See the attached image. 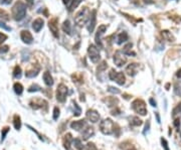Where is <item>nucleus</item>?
Masks as SVG:
<instances>
[{
    "label": "nucleus",
    "mask_w": 181,
    "mask_h": 150,
    "mask_svg": "<svg viewBox=\"0 0 181 150\" xmlns=\"http://www.w3.org/2000/svg\"><path fill=\"white\" fill-rule=\"evenodd\" d=\"M97 11L93 10L90 14L89 18V24H88V30L89 32H93L95 29V26H96V20H97Z\"/></svg>",
    "instance_id": "obj_10"
},
{
    "label": "nucleus",
    "mask_w": 181,
    "mask_h": 150,
    "mask_svg": "<svg viewBox=\"0 0 181 150\" xmlns=\"http://www.w3.org/2000/svg\"><path fill=\"white\" fill-rule=\"evenodd\" d=\"M131 150H135V149H131Z\"/></svg>",
    "instance_id": "obj_52"
},
{
    "label": "nucleus",
    "mask_w": 181,
    "mask_h": 150,
    "mask_svg": "<svg viewBox=\"0 0 181 150\" xmlns=\"http://www.w3.org/2000/svg\"><path fill=\"white\" fill-rule=\"evenodd\" d=\"M86 150H97V147L94 143H88L86 146Z\"/></svg>",
    "instance_id": "obj_37"
},
{
    "label": "nucleus",
    "mask_w": 181,
    "mask_h": 150,
    "mask_svg": "<svg viewBox=\"0 0 181 150\" xmlns=\"http://www.w3.org/2000/svg\"><path fill=\"white\" fill-rule=\"evenodd\" d=\"M108 91H109V92L113 93V94H119V93H120V91L118 90L117 88H114V87H109Z\"/></svg>",
    "instance_id": "obj_41"
},
{
    "label": "nucleus",
    "mask_w": 181,
    "mask_h": 150,
    "mask_svg": "<svg viewBox=\"0 0 181 150\" xmlns=\"http://www.w3.org/2000/svg\"><path fill=\"white\" fill-rule=\"evenodd\" d=\"M174 93L177 96H181V82H176V83H175Z\"/></svg>",
    "instance_id": "obj_31"
},
{
    "label": "nucleus",
    "mask_w": 181,
    "mask_h": 150,
    "mask_svg": "<svg viewBox=\"0 0 181 150\" xmlns=\"http://www.w3.org/2000/svg\"><path fill=\"white\" fill-rule=\"evenodd\" d=\"M95 135V130L93 127H87V129H85L82 134V137H83V140H88L89 138L93 137Z\"/></svg>",
    "instance_id": "obj_17"
},
{
    "label": "nucleus",
    "mask_w": 181,
    "mask_h": 150,
    "mask_svg": "<svg viewBox=\"0 0 181 150\" xmlns=\"http://www.w3.org/2000/svg\"><path fill=\"white\" fill-rule=\"evenodd\" d=\"M43 81H44L45 85L48 87H51L53 85V79L49 72H45V73L43 74Z\"/></svg>",
    "instance_id": "obj_19"
},
{
    "label": "nucleus",
    "mask_w": 181,
    "mask_h": 150,
    "mask_svg": "<svg viewBox=\"0 0 181 150\" xmlns=\"http://www.w3.org/2000/svg\"><path fill=\"white\" fill-rule=\"evenodd\" d=\"M68 87L64 84H60L58 87V90H56V99L60 103H64L66 100V96H68Z\"/></svg>",
    "instance_id": "obj_6"
},
{
    "label": "nucleus",
    "mask_w": 181,
    "mask_h": 150,
    "mask_svg": "<svg viewBox=\"0 0 181 150\" xmlns=\"http://www.w3.org/2000/svg\"><path fill=\"white\" fill-rule=\"evenodd\" d=\"M13 89H14V92L16 93L17 95H21L22 92H23V87H22V85L19 84V83H15L14 86H13Z\"/></svg>",
    "instance_id": "obj_26"
},
{
    "label": "nucleus",
    "mask_w": 181,
    "mask_h": 150,
    "mask_svg": "<svg viewBox=\"0 0 181 150\" xmlns=\"http://www.w3.org/2000/svg\"><path fill=\"white\" fill-rule=\"evenodd\" d=\"M60 117V109L58 107H54L53 109V120H58Z\"/></svg>",
    "instance_id": "obj_33"
},
{
    "label": "nucleus",
    "mask_w": 181,
    "mask_h": 150,
    "mask_svg": "<svg viewBox=\"0 0 181 150\" xmlns=\"http://www.w3.org/2000/svg\"><path fill=\"white\" fill-rule=\"evenodd\" d=\"M6 39H7V35H4V33H0V44L4 42Z\"/></svg>",
    "instance_id": "obj_42"
},
{
    "label": "nucleus",
    "mask_w": 181,
    "mask_h": 150,
    "mask_svg": "<svg viewBox=\"0 0 181 150\" xmlns=\"http://www.w3.org/2000/svg\"><path fill=\"white\" fill-rule=\"evenodd\" d=\"M13 124H14V128L16 129V130H20V128H21V121H20L19 116H17V115L14 116Z\"/></svg>",
    "instance_id": "obj_24"
},
{
    "label": "nucleus",
    "mask_w": 181,
    "mask_h": 150,
    "mask_svg": "<svg viewBox=\"0 0 181 150\" xmlns=\"http://www.w3.org/2000/svg\"><path fill=\"white\" fill-rule=\"evenodd\" d=\"M156 117H157V122L158 123H160L161 121H160V117H159V114L158 113H156Z\"/></svg>",
    "instance_id": "obj_50"
},
{
    "label": "nucleus",
    "mask_w": 181,
    "mask_h": 150,
    "mask_svg": "<svg viewBox=\"0 0 181 150\" xmlns=\"http://www.w3.org/2000/svg\"><path fill=\"white\" fill-rule=\"evenodd\" d=\"M20 37H21V40L24 43H27V44H30L33 41V37L28 30H22L21 33H20Z\"/></svg>",
    "instance_id": "obj_15"
},
{
    "label": "nucleus",
    "mask_w": 181,
    "mask_h": 150,
    "mask_svg": "<svg viewBox=\"0 0 181 150\" xmlns=\"http://www.w3.org/2000/svg\"><path fill=\"white\" fill-rule=\"evenodd\" d=\"M0 27L3 28V29H5V30H7V31H11V27L7 26L6 24L4 23V22H1V21H0Z\"/></svg>",
    "instance_id": "obj_40"
},
{
    "label": "nucleus",
    "mask_w": 181,
    "mask_h": 150,
    "mask_svg": "<svg viewBox=\"0 0 181 150\" xmlns=\"http://www.w3.org/2000/svg\"><path fill=\"white\" fill-rule=\"evenodd\" d=\"M138 72V64H130L126 68V73L131 77H134Z\"/></svg>",
    "instance_id": "obj_16"
},
{
    "label": "nucleus",
    "mask_w": 181,
    "mask_h": 150,
    "mask_svg": "<svg viewBox=\"0 0 181 150\" xmlns=\"http://www.w3.org/2000/svg\"><path fill=\"white\" fill-rule=\"evenodd\" d=\"M181 113V103L179 104L178 106H177L176 108H175L174 110H173V114H172V116L173 117H175V116L177 115V114H180Z\"/></svg>",
    "instance_id": "obj_35"
},
{
    "label": "nucleus",
    "mask_w": 181,
    "mask_h": 150,
    "mask_svg": "<svg viewBox=\"0 0 181 150\" xmlns=\"http://www.w3.org/2000/svg\"><path fill=\"white\" fill-rule=\"evenodd\" d=\"M145 2H146V3H150V2H152V1H151V0H145Z\"/></svg>",
    "instance_id": "obj_51"
},
{
    "label": "nucleus",
    "mask_w": 181,
    "mask_h": 150,
    "mask_svg": "<svg viewBox=\"0 0 181 150\" xmlns=\"http://www.w3.org/2000/svg\"><path fill=\"white\" fill-rule=\"evenodd\" d=\"M49 29H50L51 33L56 37H58V19L56 18H53L50 21L48 22Z\"/></svg>",
    "instance_id": "obj_13"
},
{
    "label": "nucleus",
    "mask_w": 181,
    "mask_h": 150,
    "mask_svg": "<svg viewBox=\"0 0 181 150\" xmlns=\"http://www.w3.org/2000/svg\"><path fill=\"white\" fill-rule=\"evenodd\" d=\"M107 28H108V26L105 25V24H102V25L99 26L98 30H97V33H96V43H97V45H98V46H100V47H103L102 40H101V37H102V35L105 33V31L107 30Z\"/></svg>",
    "instance_id": "obj_9"
},
{
    "label": "nucleus",
    "mask_w": 181,
    "mask_h": 150,
    "mask_svg": "<svg viewBox=\"0 0 181 150\" xmlns=\"http://www.w3.org/2000/svg\"><path fill=\"white\" fill-rule=\"evenodd\" d=\"M12 2V0H0V3L3 5H9Z\"/></svg>",
    "instance_id": "obj_44"
},
{
    "label": "nucleus",
    "mask_w": 181,
    "mask_h": 150,
    "mask_svg": "<svg viewBox=\"0 0 181 150\" xmlns=\"http://www.w3.org/2000/svg\"><path fill=\"white\" fill-rule=\"evenodd\" d=\"M100 129L105 135H111L115 131V124L111 119H105L100 123Z\"/></svg>",
    "instance_id": "obj_3"
},
{
    "label": "nucleus",
    "mask_w": 181,
    "mask_h": 150,
    "mask_svg": "<svg viewBox=\"0 0 181 150\" xmlns=\"http://www.w3.org/2000/svg\"><path fill=\"white\" fill-rule=\"evenodd\" d=\"M62 30H64L66 33L70 35L72 33V24H70V20H66L62 24Z\"/></svg>",
    "instance_id": "obj_20"
},
{
    "label": "nucleus",
    "mask_w": 181,
    "mask_h": 150,
    "mask_svg": "<svg viewBox=\"0 0 181 150\" xmlns=\"http://www.w3.org/2000/svg\"><path fill=\"white\" fill-rule=\"evenodd\" d=\"M176 76H177V77L179 78V79H181V69L179 70V71H178V72H177V73H176Z\"/></svg>",
    "instance_id": "obj_49"
},
{
    "label": "nucleus",
    "mask_w": 181,
    "mask_h": 150,
    "mask_svg": "<svg viewBox=\"0 0 181 150\" xmlns=\"http://www.w3.org/2000/svg\"><path fill=\"white\" fill-rule=\"evenodd\" d=\"M42 27H43V20L41 18H37L32 23V28H33V30L35 32H39Z\"/></svg>",
    "instance_id": "obj_18"
},
{
    "label": "nucleus",
    "mask_w": 181,
    "mask_h": 150,
    "mask_svg": "<svg viewBox=\"0 0 181 150\" xmlns=\"http://www.w3.org/2000/svg\"><path fill=\"white\" fill-rule=\"evenodd\" d=\"M85 127H87V122H86V120L74 121V122L70 123V128L76 131H81L82 129H84Z\"/></svg>",
    "instance_id": "obj_14"
},
{
    "label": "nucleus",
    "mask_w": 181,
    "mask_h": 150,
    "mask_svg": "<svg viewBox=\"0 0 181 150\" xmlns=\"http://www.w3.org/2000/svg\"><path fill=\"white\" fill-rule=\"evenodd\" d=\"M88 54H89L90 60H92L93 62H95V64L100 60L101 56H100V52H99L98 47H97L96 45H94V44L90 45L89 49H88Z\"/></svg>",
    "instance_id": "obj_7"
},
{
    "label": "nucleus",
    "mask_w": 181,
    "mask_h": 150,
    "mask_svg": "<svg viewBox=\"0 0 181 150\" xmlns=\"http://www.w3.org/2000/svg\"><path fill=\"white\" fill-rule=\"evenodd\" d=\"M87 119L92 123H97L100 120V114L95 110H89L87 112Z\"/></svg>",
    "instance_id": "obj_12"
},
{
    "label": "nucleus",
    "mask_w": 181,
    "mask_h": 150,
    "mask_svg": "<svg viewBox=\"0 0 181 150\" xmlns=\"http://www.w3.org/2000/svg\"><path fill=\"white\" fill-rule=\"evenodd\" d=\"M149 130H150V121L148 120L147 122H146V124H145V129H144V131H143V134L146 135V133L149 132Z\"/></svg>",
    "instance_id": "obj_36"
},
{
    "label": "nucleus",
    "mask_w": 181,
    "mask_h": 150,
    "mask_svg": "<svg viewBox=\"0 0 181 150\" xmlns=\"http://www.w3.org/2000/svg\"><path fill=\"white\" fill-rule=\"evenodd\" d=\"M90 14H91V12H90L89 9H88L87 7H84V8L82 9V10H80L79 12L77 13V15H76V18H75L76 23L79 26L85 25L88 20H89Z\"/></svg>",
    "instance_id": "obj_2"
},
{
    "label": "nucleus",
    "mask_w": 181,
    "mask_h": 150,
    "mask_svg": "<svg viewBox=\"0 0 181 150\" xmlns=\"http://www.w3.org/2000/svg\"><path fill=\"white\" fill-rule=\"evenodd\" d=\"M107 62H102V64H101L100 66L98 68V72H102V71H104L105 69H107Z\"/></svg>",
    "instance_id": "obj_39"
},
{
    "label": "nucleus",
    "mask_w": 181,
    "mask_h": 150,
    "mask_svg": "<svg viewBox=\"0 0 181 150\" xmlns=\"http://www.w3.org/2000/svg\"><path fill=\"white\" fill-rule=\"evenodd\" d=\"M132 109L134 110L136 113H138L141 116H145L147 114V108H146V104L143 100L137 99L132 103Z\"/></svg>",
    "instance_id": "obj_4"
},
{
    "label": "nucleus",
    "mask_w": 181,
    "mask_h": 150,
    "mask_svg": "<svg viewBox=\"0 0 181 150\" xmlns=\"http://www.w3.org/2000/svg\"><path fill=\"white\" fill-rule=\"evenodd\" d=\"M72 108H74V114H75V116H80L82 113V109L81 107H80L79 105H78L76 102H72Z\"/></svg>",
    "instance_id": "obj_27"
},
{
    "label": "nucleus",
    "mask_w": 181,
    "mask_h": 150,
    "mask_svg": "<svg viewBox=\"0 0 181 150\" xmlns=\"http://www.w3.org/2000/svg\"><path fill=\"white\" fill-rule=\"evenodd\" d=\"M37 91H40V87L37 86V85H32L29 89H28V92H37Z\"/></svg>",
    "instance_id": "obj_34"
},
{
    "label": "nucleus",
    "mask_w": 181,
    "mask_h": 150,
    "mask_svg": "<svg viewBox=\"0 0 181 150\" xmlns=\"http://www.w3.org/2000/svg\"><path fill=\"white\" fill-rule=\"evenodd\" d=\"M38 72H39V69H37V70H31V71H27L25 73V77L26 78L36 77V76H37V74H38Z\"/></svg>",
    "instance_id": "obj_30"
},
{
    "label": "nucleus",
    "mask_w": 181,
    "mask_h": 150,
    "mask_svg": "<svg viewBox=\"0 0 181 150\" xmlns=\"http://www.w3.org/2000/svg\"><path fill=\"white\" fill-rule=\"evenodd\" d=\"M174 126L176 127V128L179 129V127H180V120H179V118L175 119V121H174Z\"/></svg>",
    "instance_id": "obj_45"
},
{
    "label": "nucleus",
    "mask_w": 181,
    "mask_h": 150,
    "mask_svg": "<svg viewBox=\"0 0 181 150\" xmlns=\"http://www.w3.org/2000/svg\"><path fill=\"white\" fill-rule=\"evenodd\" d=\"M72 135H70V134H66V138H64V148H66V150H72L70 149V143H72Z\"/></svg>",
    "instance_id": "obj_22"
},
{
    "label": "nucleus",
    "mask_w": 181,
    "mask_h": 150,
    "mask_svg": "<svg viewBox=\"0 0 181 150\" xmlns=\"http://www.w3.org/2000/svg\"><path fill=\"white\" fill-rule=\"evenodd\" d=\"M161 143H162V146H163V148H164V150H169L168 143H167L166 139H164V138H161Z\"/></svg>",
    "instance_id": "obj_38"
},
{
    "label": "nucleus",
    "mask_w": 181,
    "mask_h": 150,
    "mask_svg": "<svg viewBox=\"0 0 181 150\" xmlns=\"http://www.w3.org/2000/svg\"><path fill=\"white\" fill-rule=\"evenodd\" d=\"M9 127H5L4 129H2V132H1V140H0V142L2 143L3 141H4V139H5V137H6V135H7V133L9 132Z\"/></svg>",
    "instance_id": "obj_32"
},
{
    "label": "nucleus",
    "mask_w": 181,
    "mask_h": 150,
    "mask_svg": "<svg viewBox=\"0 0 181 150\" xmlns=\"http://www.w3.org/2000/svg\"><path fill=\"white\" fill-rule=\"evenodd\" d=\"M128 40V35L127 32H121L119 35H118V44H122L123 42H126Z\"/></svg>",
    "instance_id": "obj_21"
},
{
    "label": "nucleus",
    "mask_w": 181,
    "mask_h": 150,
    "mask_svg": "<svg viewBox=\"0 0 181 150\" xmlns=\"http://www.w3.org/2000/svg\"><path fill=\"white\" fill-rule=\"evenodd\" d=\"M26 3H27L28 6H32L33 5V2H34V0H25Z\"/></svg>",
    "instance_id": "obj_48"
},
{
    "label": "nucleus",
    "mask_w": 181,
    "mask_h": 150,
    "mask_svg": "<svg viewBox=\"0 0 181 150\" xmlns=\"http://www.w3.org/2000/svg\"><path fill=\"white\" fill-rule=\"evenodd\" d=\"M13 77L15 78V79H20L21 78V68L18 66H15L14 69V72H13Z\"/></svg>",
    "instance_id": "obj_29"
},
{
    "label": "nucleus",
    "mask_w": 181,
    "mask_h": 150,
    "mask_svg": "<svg viewBox=\"0 0 181 150\" xmlns=\"http://www.w3.org/2000/svg\"><path fill=\"white\" fill-rule=\"evenodd\" d=\"M131 47H132V43H128L127 45H125L124 47V54L127 56H135V52H131Z\"/></svg>",
    "instance_id": "obj_28"
},
{
    "label": "nucleus",
    "mask_w": 181,
    "mask_h": 150,
    "mask_svg": "<svg viewBox=\"0 0 181 150\" xmlns=\"http://www.w3.org/2000/svg\"><path fill=\"white\" fill-rule=\"evenodd\" d=\"M26 15V6L21 1H17L12 8V16L16 21L22 20Z\"/></svg>",
    "instance_id": "obj_1"
},
{
    "label": "nucleus",
    "mask_w": 181,
    "mask_h": 150,
    "mask_svg": "<svg viewBox=\"0 0 181 150\" xmlns=\"http://www.w3.org/2000/svg\"><path fill=\"white\" fill-rule=\"evenodd\" d=\"M129 121H130L131 126H140L142 124V120H140L138 117H130Z\"/></svg>",
    "instance_id": "obj_23"
},
{
    "label": "nucleus",
    "mask_w": 181,
    "mask_h": 150,
    "mask_svg": "<svg viewBox=\"0 0 181 150\" xmlns=\"http://www.w3.org/2000/svg\"><path fill=\"white\" fill-rule=\"evenodd\" d=\"M0 52H2V54H4V52H8V46L7 45H5V46H3V47H0Z\"/></svg>",
    "instance_id": "obj_46"
},
{
    "label": "nucleus",
    "mask_w": 181,
    "mask_h": 150,
    "mask_svg": "<svg viewBox=\"0 0 181 150\" xmlns=\"http://www.w3.org/2000/svg\"><path fill=\"white\" fill-rule=\"evenodd\" d=\"M149 103L151 104V106H153V107H156V106H157V105H156V102L154 101V99H150Z\"/></svg>",
    "instance_id": "obj_47"
},
{
    "label": "nucleus",
    "mask_w": 181,
    "mask_h": 150,
    "mask_svg": "<svg viewBox=\"0 0 181 150\" xmlns=\"http://www.w3.org/2000/svg\"><path fill=\"white\" fill-rule=\"evenodd\" d=\"M72 145L75 146L76 148H77L78 150H83L84 149V145H83V143H82V141L80 139H72Z\"/></svg>",
    "instance_id": "obj_25"
},
{
    "label": "nucleus",
    "mask_w": 181,
    "mask_h": 150,
    "mask_svg": "<svg viewBox=\"0 0 181 150\" xmlns=\"http://www.w3.org/2000/svg\"><path fill=\"white\" fill-rule=\"evenodd\" d=\"M83 0H64V3L66 4V8L70 12H72L74 9H76L80 5V3Z\"/></svg>",
    "instance_id": "obj_11"
},
{
    "label": "nucleus",
    "mask_w": 181,
    "mask_h": 150,
    "mask_svg": "<svg viewBox=\"0 0 181 150\" xmlns=\"http://www.w3.org/2000/svg\"><path fill=\"white\" fill-rule=\"evenodd\" d=\"M8 15H7V13L6 12H4L3 10H0V17H3L4 19H9V17H7Z\"/></svg>",
    "instance_id": "obj_43"
},
{
    "label": "nucleus",
    "mask_w": 181,
    "mask_h": 150,
    "mask_svg": "<svg viewBox=\"0 0 181 150\" xmlns=\"http://www.w3.org/2000/svg\"><path fill=\"white\" fill-rule=\"evenodd\" d=\"M109 78H110L112 81L116 82L120 86H123V85L125 84L126 79L122 72H116L115 70H111V72L109 73Z\"/></svg>",
    "instance_id": "obj_5"
},
{
    "label": "nucleus",
    "mask_w": 181,
    "mask_h": 150,
    "mask_svg": "<svg viewBox=\"0 0 181 150\" xmlns=\"http://www.w3.org/2000/svg\"><path fill=\"white\" fill-rule=\"evenodd\" d=\"M126 62H127L126 56H124L121 52H119V50L116 52L115 56H114V62H115L116 66H123L124 64H126Z\"/></svg>",
    "instance_id": "obj_8"
}]
</instances>
